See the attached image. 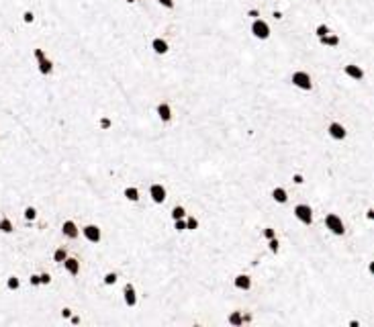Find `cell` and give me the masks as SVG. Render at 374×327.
Instances as JSON below:
<instances>
[{
    "instance_id": "obj_1",
    "label": "cell",
    "mask_w": 374,
    "mask_h": 327,
    "mask_svg": "<svg viewBox=\"0 0 374 327\" xmlns=\"http://www.w3.org/2000/svg\"><path fill=\"white\" fill-rule=\"evenodd\" d=\"M321 225H323V229H325L329 235H333V237L346 235V223H343V217H341L340 213H336V211L323 213Z\"/></svg>"
},
{
    "instance_id": "obj_2",
    "label": "cell",
    "mask_w": 374,
    "mask_h": 327,
    "mask_svg": "<svg viewBox=\"0 0 374 327\" xmlns=\"http://www.w3.org/2000/svg\"><path fill=\"white\" fill-rule=\"evenodd\" d=\"M290 213L301 225H305V227L315 225V213H313V207L309 203H303V201L290 203Z\"/></svg>"
},
{
    "instance_id": "obj_3",
    "label": "cell",
    "mask_w": 374,
    "mask_h": 327,
    "mask_svg": "<svg viewBox=\"0 0 374 327\" xmlns=\"http://www.w3.org/2000/svg\"><path fill=\"white\" fill-rule=\"evenodd\" d=\"M274 33V27L270 25V21H266L264 17H258V18H252L250 21V35L258 41H268Z\"/></svg>"
},
{
    "instance_id": "obj_4",
    "label": "cell",
    "mask_w": 374,
    "mask_h": 327,
    "mask_svg": "<svg viewBox=\"0 0 374 327\" xmlns=\"http://www.w3.org/2000/svg\"><path fill=\"white\" fill-rule=\"evenodd\" d=\"M289 82L292 88H297V90L301 92H311L313 90V76L311 72L307 70H303V68H299V70H292L290 76H289Z\"/></svg>"
},
{
    "instance_id": "obj_5",
    "label": "cell",
    "mask_w": 374,
    "mask_h": 327,
    "mask_svg": "<svg viewBox=\"0 0 374 327\" xmlns=\"http://www.w3.org/2000/svg\"><path fill=\"white\" fill-rule=\"evenodd\" d=\"M80 237L88 243V245H98L102 241V229L98 223H84L80 225ZM82 272V270H80Z\"/></svg>"
},
{
    "instance_id": "obj_6",
    "label": "cell",
    "mask_w": 374,
    "mask_h": 327,
    "mask_svg": "<svg viewBox=\"0 0 374 327\" xmlns=\"http://www.w3.org/2000/svg\"><path fill=\"white\" fill-rule=\"evenodd\" d=\"M341 72H343V76H346L348 80H354V82H362V80H366L368 76H374L372 72H368L366 68L356 64V62H346L341 66Z\"/></svg>"
},
{
    "instance_id": "obj_7",
    "label": "cell",
    "mask_w": 374,
    "mask_h": 327,
    "mask_svg": "<svg viewBox=\"0 0 374 327\" xmlns=\"http://www.w3.org/2000/svg\"><path fill=\"white\" fill-rule=\"evenodd\" d=\"M145 192H147V199H150L153 205H166V201H168V188H166L164 182H150L145 188Z\"/></svg>"
},
{
    "instance_id": "obj_8",
    "label": "cell",
    "mask_w": 374,
    "mask_h": 327,
    "mask_svg": "<svg viewBox=\"0 0 374 327\" xmlns=\"http://www.w3.org/2000/svg\"><path fill=\"white\" fill-rule=\"evenodd\" d=\"M325 135L329 137L331 141H346L350 131H348V127L340 121V119H331V121L325 125Z\"/></svg>"
},
{
    "instance_id": "obj_9",
    "label": "cell",
    "mask_w": 374,
    "mask_h": 327,
    "mask_svg": "<svg viewBox=\"0 0 374 327\" xmlns=\"http://www.w3.org/2000/svg\"><path fill=\"white\" fill-rule=\"evenodd\" d=\"M121 301L125 303V307H129V309H135L137 303H139V294H137V286L131 282V280H125L121 284Z\"/></svg>"
},
{
    "instance_id": "obj_10",
    "label": "cell",
    "mask_w": 374,
    "mask_h": 327,
    "mask_svg": "<svg viewBox=\"0 0 374 327\" xmlns=\"http://www.w3.org/2000/svg\"><path fill=\"white\" fill-rule=\"evenodd\" d=\"M60 233L66 241H76V240H82L80 237V225L76 223V219L72 217H66V219L60 223Z\"/></svg>"
},
{
    "instance_id": "obj_11",
    "label": "cell",
    "mask_w": 374,
    "mask_h": 327,
    "mask_svg": "<svg viewBox=\"0 0 374 327\" xmlns=\"http://www.w3.org/2000/svg\"><path fill=\"white\" fill-rule=\"evenodd\" d=\"M153 115H155L157 121L164 123V125L172 123V121H174V106H172V103H168V101L155 103V106H153Z\"/></svg>"
},
{
    "instance_id": "obj_12",
    "label": "cell",
    "mask_w": 374,
    "mask_h": 327,
    "mask_svg": "<svg viewBox=\"0 0 374 327\" xmlns=\"http://www.w3.org/2000/svg\"><path fill=\"white\" fill-rule=\"evenodd\" d=\"M231 284H233V289H235V291H239V293H252V291H254V278H252L248 272H238V274H233Z\"/></svg>"
},
{
    "instance_id": "obj_13",
    "label": "cell",
    "mask_w": 374,
    "mask_h": 327,
    "mask_svg": "<svg viewBox=\"0 0 374 327\" xmlns=\"http://www.w3.org/2000/svg\"><path fill=\"white\" fill-rule=\"evenodd\" d=\"M80 268H82L80 258L74 256V254H70V256H68L66 260L62 262V270L66 272V276H70V280L78 278V274H80ZM68 286H70V284H68Z\"/></svg>"
},
{
    "instance_id": "obj_14",
    "label": "cell",
    "mask_w": 374,
    "mask_h": 327,
    "mask_svg": "<svg viewBox=\"0 0 374 327\" xmlns=\"http://www.w3.org/2000/svg\"><path fill=\"white\" fill-rule=\"evenodd\" d=\"M150 49L155 53V55H166V53H170V49H172V43L168 41L166 37L162 35H155L150 39Z\"/></svg>"
},
{
    "instance_id": "obj_15",
    "label": "cell",
    "mask_w": 374,
    "mask_h": 327,
    "mask_svg": "<svg viewBox=\"0 0 374 327\" xmlns=\"http://www.w3.org/2000/svg\"><path fill=\"white\" fill-rule=\"evenodd\" d=\"M270 199H272V203H276V205H287V203H290V192H289L287 186L274 184L270 188Z\"/></svg>"
},
{
    "instance_id": "obj_16",
    "label": "cell",
    "mask_w": 374,
    "mask_h": 327,
    "mask_svg": "<svg viewBox=\"0 0 374 327\" xmlns=\"http://www.w3.org/2000/svg\"><path fill=\"white\" fill-rule=\"evenodd\" d=\"M21 289H23V280H21V276H18V274L11 272V274L4 276V291H6V293L15 294V293H18Z\"/></svg>"
},
{
    "instance_id": "obj_17",
    "label": "cell",
    "mask_w": 374,
    "mask_h": 327,
    "mask_svg": "<svg viewBox=\"0 0 374 327\" xmlns=\"http://www.w3.org/2000/svg\"><path fill=\"white\" fill-rule=\"evenodd\" d=\"M68 256H70V247H68V241H66V243L55 245L53 250H51V256H49V258H51V262H53L55 266H60V268H62V262L66 260Z\"/></svg>"
},
{
    "instance_id": "obj_18",
    "label": "cell",
    "mask_w": 374,
    "mask_h": 327,
    "mask_svg": "<svg viewBox=\"0 0 374 327\" xmlns=\"http://www.w3.org/2000/svg\"><path fill=\"white\" fill-rule=\"evenodd\" d=\"M123 199L129 203H139L141 201V190L137 184H127L123 186Z\"/></svg>"
},
{
    "instance_id": "obj_19",
    "label": "cell",
    "mask_w": 374,
    "mask_h": 327,
    "mask_svg": "<svg viewBox=\"0 0 374 327\" xmlns=\"http://www.w3.org/2000/svg\"><path fill=\"white\" fill-rule=\"evenodd\" d=\"M101 282H102V286L104 289H117L119 286V274H117L115 270H104L102 272V276H101Z\"/></svg>"
},
{
    "instance_id": "obj_20",
    "label": "cell",
    "mask_w": 374,
    "mask_h": 327,
    "mask_svg": "<svg viewBox=\"0 0 374 327\" xmlns=\"http://www.w3.org/2000/svg\"><path fill=\"white\" fill-rule=\"evenodd\" d=\"M21 217H23V221H27V223H35V221L39 219V209H37L35 205L27 203L23 209H21Z\"/></svg>"
},
{
    "instance_id": "obj_21",
    "label": "cell",
    "mask_w": 374,
    "mask_h": 327,
    "mask_svg": "<svg viewBox=\"0 0 374 327\" xmlns=\"http://www.w3.org/2000/svg\"><path fill=\"white\" fill-rule=\"evenodd\" d=\"M319 41V45H323V47H327V49H333V47H340L341 45V37L338 35V33H327L325 37H319L317 39Z\"/></svg>"
},
{
    "instance_id": "obj_22",
    "label": "cell",
    "mask_w": 374,
    "mask_h": 327,
    "mask_svg": "<svg viewBox=\"0 0 374 327\" xmlns=\"http://www.w3.org/2000/svg\"><path fill=\"white\" fill-rule=\"evenodd\" d=\"M188 215V209H186V205L182 203H174L170 209H168V217L170 221H176V219H184V217Z\"/></svg>"
},
{
    "instance_id": "obj_23",
    "label": "cell",
    "mask_w": 374,
    "mask_h": 327,
    "mask_svg": "<svg viewBox=\"0 0 374 327\" xmlns=\"http://www.w3.org/2000/svg\"><path fill=\"white\" fill-rule=\"evenodd\" d=\"M15 221L8 215H0V235H13L15 233Z\"/></svg>"
},
{
    "instance_id": "obj_24",
    "label": "cell",
    "mask_w": 374,
    "mask_h": 327,
    "mask_svg": "<svg viewBox=\"0 0 374 327\" xmlns=\"http://www.w3.org/2000/svg\"><path fill=\"white\" fill-rule=\"evenodd\" d=\"M227 327H243V311L231 309L227 313Z\"/></svg>"
},
{
    "instance_id": "obj_25",
    "label": "cell",
    "mask_w": 374,
    "mask_h": 327,
    "mask_svg": "<svg viewBox=\"0 0 374 327\" xmlns=\"http://www.w3.org/2000/svg\"><path fill=\"white\" fill-rule=\"evenodd\" d=\"M184 221H186V231H199L201 229V219H199V217H196L194 213H188V215H186L184 217Z\"/></svg>"
},
{
    "instance_id": "obj_26",
    "label": "cell",
    "mask_w": 374,
    "mask_h": 327,
    "mask_svg": "<svg viewBox=\"0 0 374 327\" xmlns=\"http://www.w3.org/2000/svg\"><path fill=\"white\" fill-rule=\"evenodd\" d=\"M260 237L264 241H268V240H274V237H278V229L274 225H262V229H260Z\"/></svg>"
},
{
    "instance_id": "obj_27",
    "label": "cell",
    "mask_w": 374,
    "mask_h": 327,
    "mask_svg": "<svg viewBox=\"0 0 374 327\" xmlns=\"http://www.w3.org/2000/svg\"><path fill=\"white\" fill-rule=\"evenodd\" d=\"M35 21H37L35 11H31V8H23L21 11V23L25 27H31V25H35Z\"/></svg>"
},
{
    "instance_id": "obj_28",
    "label": "cell",
    "mask_w": 374,
    "mask_h": 327,
    "mask_svg": "<svg viewBox=\"0 0 374 327\" xmlns=\"http://www.w3.org/2000/svg\"><path fill=\"white\" fill-rule=\"evenodd\" d=\"M331 31H333V29H331L327 23H323V21H321V23H317V25L313 27V35L317 37V39H319V37H325V35H327V33H331Z\"/></svg>"
},
{
    "instance_id": "obj_29",
    "label": "cell",
    "mask_w": 374,
    "mask_h": 327,
    "mask_svg": "<svg viewBox=\"0 0 374 327\" xmlns=\"http://www.w3.org/2000/svg\"><path fill=\"white\" fill-rule=\"evenodd\" d=\"M39 282H41V289H45V286H49L53 282V274L49 270H41V272H39ZM41 289H39V291H41Z\"/></svg>"
},
{
    "instance_id": "obj_30",
    "label": "cell",
    "mask_w": 374,
    "mask_h": 327,
    "mask_svg": "<svg viewBox=\"0 0 374 327\" xmlns=\"http://www.w3.org/2000/svg\"><path fill=\"white\" fill-rule=\"evenodd\" d=\"M266 247H268V252H272V254H280V240H278V237L268 240V241H266Z\"/></svg>"
},
{
    "instance_id": "obj_31",
    "label": "cell",
    "mask_w": 374,
    "mask_h": 327,
    "mask_svg": "<svg viewBox=\"0 0 374 327\" xmlns=\"http://www.w3.org/2000/svg\"><path fill=\"white\" fill-rule=\"evenodd\" d=\"M72 313H74V309H72L70 305H62V307H60V317H62V321L68 323V319L72 317Z\"/></svg>"
},
{
    "instance_id": "obj_32",
    "label": "cell",
    "mask_w": 374,
    "mask_h": 327,
    "mask_svg": "<svg viewBox=\"0 0 374 327\" xmlns=\"http://www.w3.org/2000/svg\"><path fill=\"white\" fill-rule=\"evenodd\" d=\"M155 4L164 11H172V8H176V0H155Z\"/></svg>"
},
{
    "instance_id": "obj_33",
    "label": "cell",
    "mask_w": 374,
    "mask_h": 327,
    "mask_svg": "<svg viewBox=\"0 0 374 327\" xmlns=\"http://www.w3.org/2000/svg\"><path fill=\"white\" fill-rule=\"evenodd\" d=\"M172 229H174V231H178V233H184V231H186V221H184V219H176V221H172Z\"/></svg>"
},
{
    "instance_id": "obj_34",
    "label": "cell",
    "mask_w": 374,
    "mask_h": 327,
    "mask_svg": "<svg viewBox=\"0 0 374 327\" xmlns=\"http://www.w3.org/2000/svg\"><path fill=\"white\" fill-rule=\"evenodd\" d=\"M68 325H72V327L82 325V315H80V313H72V317L68 319Z\"/></svg>"
}]
</instances>
